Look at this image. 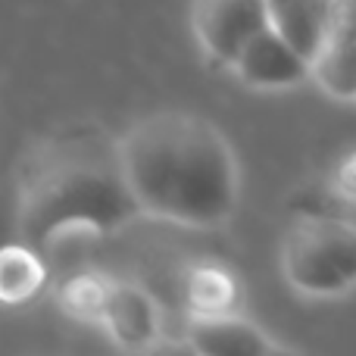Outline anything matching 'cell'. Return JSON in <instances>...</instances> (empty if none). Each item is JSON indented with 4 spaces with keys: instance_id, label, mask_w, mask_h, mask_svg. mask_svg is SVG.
Listing matches in <instances>:
<instances>
[{
    "instance_id": "obj_4",
    "label": "cell",
    "mask_w": 356,
    "mask_h": 356,
    "mask_svg": "<svg viewBox=\"0 0 356 356\" xmlns=\"http://www.w3.org/2000/svg\"><path fill=\"white\" fill-rule=\"evenodd\" d=\"M272 25L266 0H194L191 29L207 56L232 66L253 35Z\"/></svg>"
},
{
    "instance_id": "obj_1",
    "label": "cell",
    "mask_w": 356,
    "mask_h": 356,
    "mask_svg": "<svg viewBox=\"0 0 356 356\" xmlns=\"http://www.w3.org/2000/svg\"><path fill=\"white\" fill-rule=\"evenodd\" d=\"M122 172L144 216L209 228L238 203V163L209 119L160 110L138 119L119 138Z\"/></svg>"
},
{
    "instance_id": "obj_5",
    "label": "cell",
    "mask_w": 356,
    "mask_h": 356,
    "mask_svg": "<svg viewBox=\"0 0 356 356\" xmlns=\"http://www.w3.org/2000/svg\"><path fill=\"white\" fill-rule=\"evenodd\" d=\"M232 69L244 85L263 91H282L313 79V60L297 50L275 25H266L259 35H253L232 63Z\"/></svg>"
},
{
    "instance_id": "obj_6",
    "label": "cell",
    "mask_w": 356,
    "mask_h": 356,
    "mask_svg": "<svg viewBox=\"0 0 356 356\" xmlns=\"http://www.w3.org/2000/svg\"><path fill=\"white\" fill-rule=\"evenodd\" d=\"M188 347L194 353H207V356H225V353L257 356V353L282 350L259 325L241 319V316H228L222 309H216V313H197L191 319Z\"/></svg>"
},
{
    "instance_id": "obj_9",
    "label": "cell",
    "mask_w": 356,
    "mask_h": 356,
    "mask_svg": "<svg viewBox=\"0 0 356 356\" xmlns=\"http://www.w3.org/2000/svg\"><path fill=\"white\" fill-rule=\"evenodd\" d=\"M100 316L113 338L125 347H147V341L156 334V307L135 284L106 288Z\"/></svg>"
},
{
    "instance_id": "obj_2",
    "label": "cell",
    "mask_w": 356,
    "mask_h": 356,
    "mask_svg": "<svg viewBox=\"0 0 356 356\" xmlns=\"http://www.w3.org/2000/svg\"><path fill=\"white\" fill-rule=\"evenodd\" d=\"M141 213L122 172L119 141L72 131L44 147L19 188L22 241L47 250L60 234L88 228L113 232Z\"/></svg>"
},
{
    "instance_id": "obj_8",
    "label": "cell",
    "mask_w": 356,
    "mask_h": 356,
    "mask_svg": "<svg viewBox=\"0 0 356 356\" xmlns=\"http://www.w3.org/2000/svg\"><path fill=\"white\" fill-rule=\"evenodd\" d=\"M272 25L294 44L297 50L316 60L338 22L341 0H266Z\"/></svg>"
},
{
    "instance_id": "obj_10",
    "label": "cell",
    "mask_w": 356,
    "mask_h": 356,
    "mask_svg": "<svg viewBox=\"0 0 356 356\" xmlns=\"http://www.w3.org/2000/svg\"><path fill=\"white\" fill-rule=\"evenodd\" d=\"M41 250L22 244H13L0 250V303H25L35 297L44 282Z\"/></svg>"
},
{
    "instance_id": "obj_3",
    "label": "cell",
    "mask_w": 356,
    "mask_h": 356,
    "mask_svg": "<svg viewBox=\"0 0 356 356\" xmlns=\"http://www.w3.org/2000/svg\"><path fill=\"white\" fill-rule=\"evenodd\" d=\"M282 272L307 297H341L356 288V225L341 216L309 213L282 244Z\"/></svg>"
},
{
    "instance_id": "obj_7",
    "label": "cell",
    "mask_w": 356,
    "mask_h": 356,
    "mask_svg": "<svg viewBox=\"0 0 356 356\" xmlns=\"http://www.w3.org/2000/svg\"><path fill=\"white\" fill-rule=\"evenodd\" d=\"M313 81L338 100H356V0H341L338 22L313 60Z\"/></svg>"
},
{
    "instance_id": "obj_11",
    "label": "cell",
    "mask_w": 356,
    "mask_h": 356,
    "mask_svg": "<svg viewBox=\"0 0 356 356\" xmlns=\"http://www.w3.org/2000/svg\"><path fill=\"white\" fill-rule=\"evenodd\" d=\"M341 188L350 197H356V154H350V160L341 166Z\"/></svg>"
}]
</instances>
